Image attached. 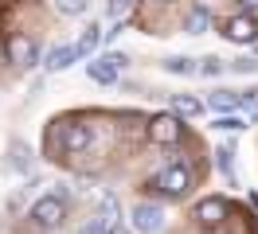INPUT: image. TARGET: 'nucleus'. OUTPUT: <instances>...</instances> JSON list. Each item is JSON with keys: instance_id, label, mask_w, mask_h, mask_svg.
Here are the masks:
<instances>
[{"instance_id": "obj_1", "label": "nucleus", "mask_w": 258, "mask_h": 234, "mask_svg": "<svg viewBox=\"0 0 258 234\" xmlns=\"http://www.w3.org/2000/svg\"><path fill=\"white\" fill-rule=\"evenodd\" d=\"M63 215H67V203L59 199V195H43V199H35L32 211H28V218H32L39 230H55V226H63Z\"/></svg>"}, {"instance_id": "obj_2", "label": "nucleus", "mask_w": 258, "mask_h": 234, "mask_svg": "<svg viewBox=\"0 0 258 234\" xmlns=\"http://www.w3.org/2000/svg\"><path fill=\"white\" fill-rule=\"evenodd\" d=\"M157 187H161L168 199H184V195L192 191V172L184 168V164H168V168L157 176Z\"/></svg>"}, {"instance_id": "obj_3", "label": "nucleus", "mask_w": 258, "mask_h": 234, "mask_svg": "<svg viewBox=\"0 0 258 234\" xmlns=\"http://www.w3.org/2000/svg\"><path fill=\"white\" fill-rule=\"evenodd\" d=\"M90 140H94V129L82 121H63L59 125V148L63 152H82V148H90Z\"/></svg>"}, {"instance_id": "obj_4", "label": "nucleus", "mask_w": 258, "mask_h": 234, "mask_svg": "<svg viewBox=\"0 0 258 234\" xmlns=\"http://www.w3.org/2000/svg\"><path fill=\"white\" fill-rule=\"evenodd\" d=\"M149 137L157 140V144H176V140L184 137L180 113H157V117L149 121Z\"/></svg>"}, {"instance_id": "obj_5", "label": "nucleus", "mask_w": 258, "mask_h": 234, "mask_svg": "<svg viewBox=\"0 0 258 234\" xmlns=\"http://www.w3.org/2000/svg\"><path fill=\"white\" fill-rule=\"evenodd\" d=\"M125 55H117V51H113V55H102V59H94L90 62V66H86V74L94 78V82H102V86H110V82H117V74H121V70H125Z\"/></svg>"}, {"instance_id": "obj_6", "label": "nucleus", "mask_w": 258, "mask_h": 234, "mask_svg": "<svg viewBox=\"0 0 258 234\" xmlns=\"http://www.w3.org/2000/svg\"><path fill=\"white\" fill-rule=\"evenodd\" d=\"M4 55H8L12 66H35V62H39V47H35L28 35H12V39L4 43Z\"/></svg>"}, {"instance_id": "obj_7", "label": "nucleus", "mask_w": 258, "mask_h": 234, "mask_svg": "<svg viewBox=\"0 0 258 234\" xmlns=\"http://www.w3.org/2000/svg\"><path fill=\"white\" fill-rule=\"evenodd\" d=\"M223 35L231 39V43H254V39H258V20L250 12L231 16V20L223 24Z\"/></svg>"}, {"instance_id": "obj_8", "label": "nucleus", "mask_w": 258, "mask_h": 234, "mask_svg": "<svg viewBox=\"0 0 258 234\" xmlns=\"http://www.w3.org/2000/svg\"><path fill=\"white\" fill-rule=\"evenodd\" d=\"M161 226H164V211L161 207H153V203H137V207H133V230L157 234Z\"/></svg>"}, {"instance_id": "obj_9", "label": "nucleus", "mask_w": 258, "mask_h": 234, "mask_svg": "<svg viewBox=\"0 0 258 234\" xmlns=\"http://www.w3.org/2000/svg\"><path fill=\"white\" fill-rule=\"evenodd\" d=\"M196 218L204 222V226H219L227 218V199H219V195H208V199L196 203Z\"/></svg>"}, {"instance_id": "obj_10", "label": "nucleus", "mask_w": 258, "mask_h": 234, "mask_svg": "<svg viewBox=\"0 0 258 234\" xmlns=\"http://www.w3.org/2000/svg\"><path fill=\"white\" fill-rule=\"evenodd\" d=\"M79 55H82V51H79V43H59V47H51V51H47L43 66H47V70H67L71 62L79 59Z\"/></svg>"}, {"instance_id": "obj_11", "label": "nucleus", "mask_w": 258, "mask_h": 234, "mask_svg": "<svg viewBox=\"0 0 258 234\" xmlns=\"http://www.w3.org/2000/svg\"><path fill=\"white\" fill-rule=\"evenodd\" d=\"M12 168L20 172V176H32V168H35V156H32V148L24 144V140H12Z\"/></svg>"}, {"instance_id": "obj_12", "label": "nucleus", "mask_w": 258, "mask_h": 234, "mask_svg": "<svg viewBox=\"0 0 258 234\" xmlns=\"http://www.w3.org/2000/svg\"><path fill=\"white\" fill-rule=\"evenodd\" d=\"M208 28H211V12L204 8V4H196L192 12H188V20H184V31H192V35H204Z\"/></svg>"}, {"instance_id": "obj_13", "label": "nucleus", "mask_w": 258, "mask_h": 234, "mask_svg": "<svg viewBox=\"0 0 258 234\" xmlns=\"http://www.w3.org/2000/svg\"><path fill=\"white\" fill-rule=\"evenodd\" d=\"M172 109H176L180 117H200V113H204V102L192 98V94H172Z\"/></svg>"}, {"instance_id": "obj_14", "label": "nucleus", "mask_w": 258, "mask_h": 234, "mask_svg": "<svg viewBox=\"0 0 258 234\" xmlns=\"http://www.w3.org/2000/svg\"><path fill=\"white\" fill-rule=\"evenodd\" d=\"M208 106L219 109V113H227V109H239L242 102H239V94H235V90H215V94L208 98Z\"/></svg>"}, {"instance_id": "obj_15", "label": "nucleus", "mask_w": 258, "mask_h": 234, "mask_svg": "<svg viewBox=\"0 0 258 234\" xmlns=\"http://www.w3.org/2000/svg\"><path fill=\"white\" fill-rule=\"evenodd\" d=\"M164 70H168V74H200V66H196L188 55H172V59H164Z\"/></svg>"}, {"instance_id": "obj_16", "label": "nucleus", "mask_w": 258, "mask_h": 234, "mask_svg": "<svg viewBox=\"0 0 258 234\" xmlns=\"http://www.w3.org/2000/svg\"><path fill=\"white\" fill-rule=\"evenodd\" d=\"M102 39H106V31L98 28V24H90V28L82 31V39H79V51H82V55H90V51H94Z\"/></svg>"}, {"instance_id": "obj_17", "label": "nucleus", "mask_w": 258, "mask_h": 234, "mask_svg": "<svg viewBox=\"0 0 258 234\" xmlns=\"http://www.w3.org/2000/svg\"><path fill=\"white\" fill-rule=\"evenodd\" d=\"M51 4H55L59 16H82L86 8H90V0H51Z\"/></svg>"}, {"instance_id": "obj_18", "label": "nucleus", "mask_w": 258, "mask_h": 234, "mask_svg": "<svg viewBox=\"0 0 258 234\" xmlns=\"http://www.w3.org/2000/svg\"><path fill=\"white\" fill-rule=\"evenodd\" d=\"M215 129H223V133H239V129H246V121L235 117V113H223V117H215Z\"/></svg>"}, {"instance_id": "obj_19", "label": "nucleus", "mask_w": 258, "mask_h": 234, "mask_svg": "<svg viewBox=\"0 0 258 234\" xmlns=\"http://www.w3.org/2000/svg\"><path fill=\"white\" fill-rule=\"evenodd\" d=\"M110 226H113V222H110V215H106V218L98 215V218H90V222H86V226H82L79 234H110Z\"/></svg>"}, {"instance_id": "obj_20", "label": "nucleus", "mask_w": 258, "mask_h": 234, "mask_svg": "<svg viewBox=\"0 0 258 234\" xmlns=\"http://www.w3.org/2000/svg\"><path fill=\"white\" fill-rule=\"evenodd\" d=\"M200 74H208V78L223 74V59H215V55H211V59H204V62H200Z\"/></svg>"}, {"instance_id": "obj_21", "label": "nucleus", "mask_w": 258, "mask_h": 234, "mask_svg": "<svg viewBox=\"0 0 258 234\" xmlns=\"http://www.w3.org/2000/svg\"><path fill=\"white\" fill-rule=\"evenodd\" d=\"M106 8H110V16H113V20H121V16H125L129 8H133V0H110Z\"/></svg>"}, {"instance_id": "obj_22", "label": "nucleus", "mask_w": 258, "mask_h": 234, "mask_svg": "<svg viewBox=\"0 0 258 234\" xmlns=\"http://www.w3.org/2000/svg\"><path fill=\"white\" fill-rule=\"evenodd\" d=\"M231 70H239V74H254L258 62L254 59H235V62H231Z\"/></svg>"}, {"instance_id": "obj_23", "label": "nucleus", "mask_w": 258, "mask_h": 234, "mask_svg": "<svg viewBox=\"0 0 258 234\" xmlns=\"http://www.w3.org/2000/svg\"><path fill=\"white\" fill-rule=\"evenodd\" d=\"M215 160H219V172H223V176H231V148H219V152H215Z\"/></svg>"}, {"instance_id": "obj_24", "label": "nucleus", "mask_w": 258, "mask_h": 234, "mask_svg": "<svg viewBox=\"0 0 258 234\" xmlns=\"http://www.w3.org/2000/svg\"><path fill=\"white\" fill-rule=\"evenodd\" d=\"M51 195H59L63 203H71V187H67V184H55V191H51Z\"/></svg>"}, {"instance_id": "obj_25", "label": "nucleus", "mask_w": 258, "mask_h": 234, "mask_svg": "<svg viewBox=\"0 0 258 234\" xmlns=\"http://www.w3.org/2000/svg\"><path fill=\"white\" fill-rule=\"evenodd\" d=\"M239 8H242V12H254V8H258V0H239Z\"/></svg>"}, {"instance_id": "obj_26", "label": "nucleus", "mask_w": 258, "mask_h": 234, "mask_svg": "<svg viewBox=\"0 0 258 234\" xmlns=\"http://www.w3.org/2000/svg\"><path fill=\"white\" fill-rule=\"evenodd\" d=\"M110 234H125V230H121V226H110Z\"/></svg>"}]
</instances>
